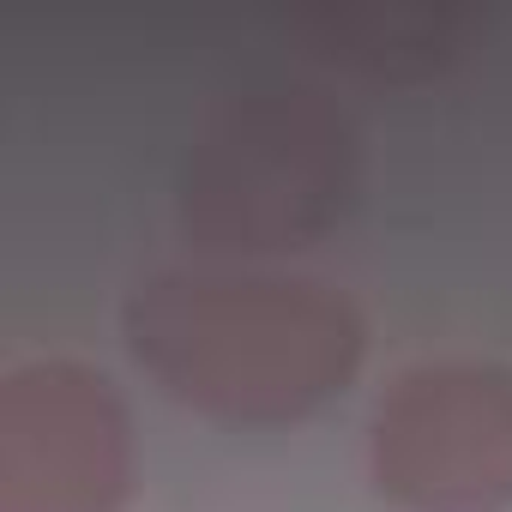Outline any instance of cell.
Returning <instances> with one entry per match:
<instances>
[{"instance_id": "obj_1", "label": "cell", "mask_w": 512, "mask_h": 512, "mask_svg": "<svg viewBox=\"0 0 512 512\" xmlns=\"http://www.w3.org/2000/svg\"><path fill=\"white\" fill-rule=\"evenodd\" d=\"M121 332L163 398L223 428L308 422L368 356V326L344 290L235 266L151 272L133 284Z\"/></svg>"}, {"instance_id": "obj_2", "label": "cell", "mask_w": 512, "mask_h": 512, "mask_svg": "<svg viewBox=\"0 0 512 512\" xmlns=\"http://www.w3.org/2000/svg\"><path fill=\"white\" fill-rule=\"evenodd\" d=\"M356 193V121L302 79H247L193 127L175 169V223L199 253L260 260L332 235Z\"/></svg>"}, {"instance_id": "obj_3", "label": "cell", "mask_w": 512, "mask_h": 512, "mask_svg": "<svg viewBox=\"0 0 512 512\" xmlns=\"http://www.w3.org/2000/svg\"><path fill=\"white\" fill-rule=\"evenodd\" d=\"M368 470L404 512H512V368H404L374 404Z\"/></svg>"}, {"instance_id": "obj_4", "label": "cell", "mask_w": 512, "mask_h": 512, "mask_svg": "<svg viewBox=\"0 0 512 512\" xmlns=\"http://www.w3.org/2000/svg\"><path fill=\"white\" fill-rule=\"evenodd\" d=\"M133 416L109 374L49 356L0 380V512H121Z\"/></svg>"}]
</instances>
